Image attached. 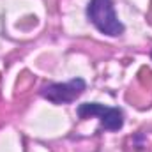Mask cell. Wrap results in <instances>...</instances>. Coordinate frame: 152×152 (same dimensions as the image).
Returning <instances> with one entry per match:
<instances>
[{"mask_svg": "<svg viewBox=\"0 0 152 152\" xmlns=\"http://www.w3.org/2000/svg\"><path fill=\"white\" fill-rule=\"evenodd\" d=\"M78 117L80 118H90L99 117L101 127L106 131H118L124 126V113L118 108H110L99 103H83L78 106Z\"/></svg>", "mask_w": 152, "mask_h": 152, "instance_id": "3", "label": "cell"}, {"mask_svg": "<svg viewBox=\"0 0 152 152\" xmlns=\"http://www.w3.org/2000/svg\"><path fill=\"white\" fill-rule=\"evenodd\" d=\"M151 57H152V51H151Z\"/></svg>", "mask_w": 152, "mask_h": 152, "instance_id": "4", "label": "cell"}, {"mask_svg": "<svg viewBox=\"0 0 152 152\" xmlns=\"http://www.w3.org/2000/svg\"><path fill=\"white\" fill-rule=\"evenodd\" d=\"M85 80L81 78H73L66 83H51L41 88V96L48 99L53 104H67L76 101L83 92H85Z\"/></svg>", "mask_w": 152, "mask_h": 152, "instance_id": "2", "label": "cell"}, {"mask_svg": "<svg viewBox=\"0 0 152 152\" xmlns=\"http://www.w3.org/2000/svg\"><path fill=\"white\" fill-rule=\"evenodd\" d=\"M87 18L104 36L117 37L124 34V25L115 14L112 0H90L87 5Z\"/></svg>", "mask_w": 152, "mask_h": 152, "instance_id": "1", "label": "cell"}]
</instances>
